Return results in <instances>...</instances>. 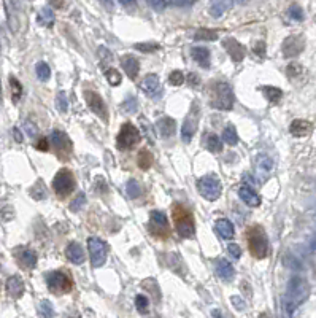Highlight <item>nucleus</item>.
<instances>
[{"label": "nucleus", "instance_id": "nucleus-1", "mask_svg": "<svg viewBox=\"0 0 316 318\" xmlns=\"http://www.w3.org/2000/svg\"><path fill=\"white\" fill-rule=\"evenodd\" d=\"M309 296V285L301 277H293L288 283V291L285 298V306L289 315H293L296 309L301 306Z\"/></svg>", "mask_w": 316, "mask_h": 318}, {"label": "nucleus", "instance_id": "nucleus-2", "mask_svg": "<svg viewBox=\"0 0 316 318\" xmlns=\"http://www.w3.org/2000/svg\"><path fill=\"white\" fill-rule=\"evenodd\" d=\"M246 242L249 253L257 259H264L269 255V239L262 226L254 224L246 231Z\"/></svg>", "mask_w": 316, "mask_h": 318}, {"label": "nucleus", "instance_id": "nucleus-3", "mask_svg": "<svg viewBox=\"0 0 316 318\" xmlns=\"http://www.w3.org/2000/svg\"><path fill=\"white\" fill-rule=\"evenodd\" d=\"M173 223L176 227V232L183 239H189L196 232V226H194L192 213L184 206H175L173 207Z\"/></svg>", "mask_w": 316, "mask_h": 318}, {"label": "nucleus", "instance_id": "nucleus-4", "mask_svg": "<svg viewBox=\"0 0 316 318\" xmlns=\"http://www.w3.org/2000/svg\"><path fill=\"white\" fill-rule=\"evenodd\" d=\"M75 177L69 169H61L56 174L53 180V191L56 193L59 199H66L67 196L75 190Z\"/></svg>", "mask_w": 316, "mask_h": 318}, {"label": "nucleus", "instance_id": "nucleus-5", "mask_svg": "<svg viewBox=\"0 0 316 318\" xmlns=\"http://www.w3.org/2000/svg\"><path fill=\"white\" fill-rule=\"evenodd\" d=\"M210 105L218 110H231L234 107V93L228 83H218L213 88Z\"/></svg>", "mask_w": 316, "mask_h": 318}, {"label": "nucleus", "instance_id": "nucleus-6", "mask_svg": "<svg viewBox=\"0 0 316 318\" xmlns=\"http://www.w3.org/2000/svg\"><path fill=\"white\" fill-rule=\"evenodd\" d=\"M46 285L48 290L54 295H66L74 290V282L69 277V274L62 271H54L51 274H48L46 277Z\"/></svg>", "mask_w": 316, "mask_h": 318}, {"label": "nucleus", "instance_id": "nucleus-7", "mask_svg": "<svg viewBox=\"0 0 316 318\" xmlns=\"http://www.w3.org/2000/svg\"><path fill=\"white\" fill-rule=\"evenodd\" d=\"M142 140V134L140 130L137 129L132 123H124L123 127H121L118 138H116V145L119 150H132L134 146H137Z\"/></svg>", "mask_w": 316, "mask_h": 318}, {"label": "nucleus", "instance_id": "nucleus-8", "mask_svg": "<svg viewBox=\"0 0 316 318\" xmlns=\"http://www.w3.org/2000/svg\"><path fill=\"white\" fill-rule=\"evenodd\" d=\"M199 193L204 196L207 201H216L221 196V182L215 175H205L197 182Z\"/></svg>", "mask_w": 316, "mask_h": 318}, {"label": "nucleus", "instance_id": "nucleus-9", "mask_svg": "<svg viewBox=\"0 0 316 318\" xmlns=\"http://www.w3.org/2000/svg\"><path fill=\"white\" fill-rule=\"evenodd\" d=\"M150 232L158 239H167L170 227L167 216L159 210H153L150 213Z\"/></svg>", "mask_w": 316, "mask_h": 318}, {"label": "nucleus", "instance_id": "nucleus-10", "mask_svg": "<svg viewBox=\"0 0 316 318\" xmlns=\"http://www.w3.org/2000/svg\"><path fill=\"white\" fill-rule=\"evenodd\" d=\"M50 140L56 154H58L61 159H67L72 154V148H74V146H72V140L66 132H62V130H53Z\"/></svg>", "mask_w": 316, "mask_h": 318}, {"label": "nucleus", "instance_id": "nucleus-11", "mask_svg": "<svg viewBox=\"0 0 316 318\" xmlns=\"http://www.w3.org/2000/svg\"><path fill=\"white\" fill-rule=\"evenodd\" d=\"M87 250L89 255H91V263L94 267H100L105 264V261H107V243L103 240L97 237L87 239Z\"/></svg>", "mask_w": 316, "mask_h": 318}, {"label": "nucleus", "instance_id": "nucleus-12", "mask_svg": "<svg viewBox=\"0 0 316 318\" xmlns=\"http://www.w3.org/2000/svg\"><path fill=\"white\" fill-rule=\"evenodd\" d=\"M84 99L87 107L91 108V111L94 115H97L99 118H102L103 121L108 119V111H107V105H105L103 99L100 97V94H97L94 91H86L84 93Z\"/></svg>", "mask_w": 316, "mask_h": 318}, {"label": "nucleus", "instance_id": "nucleus-13", "mask_svg": "<svg viewBox=\"0 0 316 318\" xmlns=\"http://www.w3.org/2000/svg\"><path fill=\"white\" fill-rule=\"evenodd\" d=\"M197 124H199V110H197V104H194L191 113L188 115V118L184 119V124L181 127V138L184 143H189L192 140V137L197 130Z\"/></svg>", "mask_w": 316, "mask_h": 318}, {"label": "nucleus", "instance_id": "nucleus-14", "mask_svg": "<svg viewBox=\"0 0 316 318\" xmlns=\"http://www.w3.org/2000/svg\"><path fill=\"white\" fill-rule=\"evenodd\" d=\"M285 58H296L304 50V38L301 35H291L281 45Z\"/></svg>", "mask_w": 316, "mask_h": 318}, {"label": "nucleus", "instance_id": "nucleus-15", "mask_svg": "<svg viewBox=\"0 0 316 318\" xmlns=\"http://www.w3.org/2000/svg\"><path fill=\"white\" fill-rule=\"evenodd\" d=\"M223 46H224V50L228 51V54L231 56V59L234 62H241L243 59H245V56H246V50L243 48V45H240L236 38H232V37H228V38H224L223 40Z\"/></svg>", "mask_w": 316, "mask_h": 318}, {"label": "nucleus", "instance_id": "nucleus-16", "mask_svg": "<svg viewBox=\"0 0 316 318\" xmlns=\"http://www.w3.org/2000/svg\"><path fill=\"white\" fill-rule=\"evenodd\" d=\"M14 256H16V261L19 263V266L24 269L32 271V269L37 266V255L29 248H18Z\"/></svg>", "mask_w": 316, "mask_h": 318}, {"label": "nucleus", "instance_id": "nucleus-17", "mask_svg": "<svg viewBox=\"0 0 316 318\" xmlns=\"http://www.w3.org/2000/svg\"><path fill=\"white\" fill-rule=\"evenodd\" d=\"M272 169H273L272 159L267 158V156H264V154H261V156L257 158V162H256V177H257L261 182H265L267 178L270 177Z\"/></svg>", "mask_w": 316, "mask_h": 318}, {"label": "nucleus", "instance_id": "nucleus-18", "mask_svg": "<svg viewBox=\"0 0 316 318\" xmlns=\"http://www.w3.org/2000/svg\"><path fill=\"white\" fill-rule=\"evenodd\" d=\"M66 256H67V259L70 261V263H74V264H83L84 259H86L83 247H81L79 243H77V242H70L69 243L67 248H66Z\"/></svg>", "mask_w": 316, "mask_h": 318}, {"label": "nucleus", "instance_id": "nucleus-19", "mask_svg": "<svg viewBox=\"0 0 316 318\" xmlns=\"http://www.w3.org/2000/svg\"><path fill=\"white\" fill-rule=\"evenodd\" d=\"M142 89L145 94H148L151 97H156L160 93V81L159 77L155 75V73H151V75H147L142 81Z\"/></svg>", "mask_w": 316, "mask_h": 318}, {"label": "nucleus", "instance_id": "nucleus-20", "mask_svg": "<svg viewBox=\"0 0 316 318\" xmlns=\"http://www.w3.org/2000/svg\"><path fill=\"white\" fill-rule=\"evenodd\" d=\"M121 67L124 69L126 75L131 78V80H135L137 73H139L140 70V64L139 61H137V58H134L132 54H126L121 58Z\"/></svg>", "mask_w": 316, "mask_h": 318}, {"label": "nucleus", "instance_id": "nucleus-21", "mask_svg": "<svg viewBox=\"0 0 316 318\" xmlns=\"http://www.w3.org/2000/svg\"><path fill=\"white\" fill-rule=\"evenodd\" d=\"M24 290H26V287H24V282L21 280V277L13 275L6 280V293L11 298H14V299L21 298L24 295Z\"/></svg>", "mask_w": 316, "mask_h": 318}, {"label": "nucleus", "instance_id": "nucleus-22", "mask_svg": "<svg viewBox=\"0 0 316 318\" xmlns=\"http://www.w3.org/2000/svg\"><path fill=\"white\" fill-rule=\"evenodd\" d=\"M156 127H158V132L160 134V137L164 138H170L176 130V123L168 116H164L160 118L158 123H156Z\"/></svg>", "mask_w": 316, "mask_h": 318}, {"label": "nucleus", "instance_id": "nucleus-23", "mask_svg": "<svg viewBox=\"0 0 316 318\" xmlns=\"http://www.w3.org/2000/svg\"><path fill=\"white\" fill-rule=\"evenodd\" d=\"M289 132L297 138L307 137L312 132V124L309 123V121H304V119H294L293 123H291Z\"/></svg>", "mask_w": 316, "mask_h": 318}, {"label": "nucleus", "instance_id": "nucleus-24", "mask_svg": "<svg viewBox=\"0 0 316 318\" xmlns=\"http://www.w3.org/2000/svg\"><path fill=\"white\" fill-rule=\"evenodd\" d=\"M216 274L220 279L226 280V282H231L234 279V275H236V271H234L232 264L229 261L226 259H218L216 261Z\"/></svg>", "mask_w": 316, "mask_h": 318}, {"label": "nucleus", "instance_id": "nucleus-25", "mask_svg": "<svg viewBox=\"0 0 316 318\" xmlns=\"http://www.w3.org/2000/svg\"><path fill=\"white\" fill-rule=\"evenodd\" d=\"M191 56H192V59L196 61L200 67H210V51H208V48L205 46H194L192 50H191Z\"/></svg>", "mask_w": 316, "mask_h": 318}, {"label": "nucleus", "instance_id": "nucleus-26", "mask_svg": "<svg viewBox=\"0 0 316 318\" xmlns=\"http://www.w3.org/2000/svg\"><path fill=\"white\" fill-rule=\"evenodd\" d=\"M238 196H240V199L249 207H257L259 204H261V198H259V196L251 190L249 186H240Z\"/></svg>", "mask_w": 316, "mask_h": 318}, {"label": "nucleus", "instance_id": "nucleus-27", "mask_svg": "<svg viewBox=\"0 0 316 318\" xmlns=\"http://www.w3.org/2000/svg\"><path fill=\"white\" fill-rule=\"evenodd\" d=\"M215 227H216V232L220 234L221 239L229 240V239L234 237V224L229 221V219L220 218V219H218V221L215 223Z\"/></svg>", "mask_w": 316, "mask_h": 318}, {"label": "nucleus", "instance_id": "nucleus-28", "mask_svg": "<svg viewBox=\"0 0 316 318\" xmlns=\"http://www.w3.org/2000/svg\"><path fill=\"white\" fill-rule=\"evenodd\" d=\"M234 0H210V14L218 18L232 6Z\"/></svg>", "mask_w": 316, "mask_h": 318}, {"label": "nucleus", "instance_id": "nucleus-29", "mask_svg": "<svg viewBox=\"0 0 316 318\" xmlns=\"http://www.w3.org/2000/svg\"><path fill=\"white\" fill-rule=\"evenodd\" d=\"M262 94L265 96V99L269 101L270 104H280L281 97H283V91L280 88H275V86H262L261 88Z\"/></svg>", "mask_w": 316, "mask_h": 318}, {"label": "nucleus", "instance_id": "nucleus-30", "mask_svg": "<svg viewBox=\"0 0 316 318\" xmlns=\"http://www.w3.org/2000/svg\"><path fill=\"white\" fill-rule=\"evenodd\" d=\"M37 21H38L40 26L51 27L54 24V13H53L51 8H48V6L42 8L40 13H38V16H37Z\"/></svg>", "mask_w": 316, "mask_h": 318}, {"label": "nucleus", "instance_id": "nucleus-31", "mask_svg": "<svg viewBox=\"0 0 316 318\" xmlns=\"http://www.w3.org/2000/svg\"><path fill=\"white\" fill-rule=\"evenodd\" d=\"M205 146L208 151L212 153H220L223 150V140L221 137H218L216 134H207L205 137Z\"/></svg>", "mask_w": 316, "mask_h": 318}, {"label": "nucleus", "instance_id": "nucleus-32", "mask_svg": "<svg viewBox=\"0 0 316 318\" xmlns=\"http://www.w3.org/2000/svg\"><path fill=\"white\" fill-rule=\"evenodd\" d=\"M223 140L228 143V145H237L238 142V135H237V130L232 124L226 126L223 130Z\"/></svg>", "mask_w": 316, "mask_h": 318}, {"label": "nucleus", "instance_id": "nucleus-33", "mask_svg": "<svg viewBox=\"0 0 316 318\" xmlns=\"http://www.w3.org/2000/svg\"><path fill=\"white\" fill-rule=\"evenodd\" d=\"M35 73H37V78L40 81H48L51 77V70H50V65H48L46 62L40 61L37 65H35Z\"/></svg>", "mask_w": 316, "mask_h": 318}, {"label": "nucleus", "instance_id": "nucleus-34", "mask_svg": "<svg viewBox=\"0 0 316 318\" xmlns=\"http://www.w3.org/2000/svg\"><path fill=\"white\" fill-rule=\"evenodd\" d=\"M137 164H139V167L143 169V170L150 169L151 164H153V156H151V153H150L148 150H142V151L139 153V156H137Z\"/></svg>", "mask_w": 316, "mask_h": 318}, {"label": "nucleus", "instance_id": "nucleus-35", "mask_svg": "<svg viewBox=\"0 0 316 318\" xmlns=\"http://www.w3.org/2000/svg\"><path fill=\"white\" fill-rule=\"evenodd\" d=\"M10 86H11V99L14 104H18L22 96V86L14 77H10Z\"/></svg>", "mask_w": 316, "mask_h": 318}, {"label": "nucleus", "instance_id": "nucleus-36", "mask_svg": "<svg viewBox=\"0 0 316 318\" xmlns=\"http://www.w3.org/2000/svg\"><path fill=\"white\" fill-rule=\"evenodd\" d=\"M126 193L131 199H137L140 196L142 190H140V185L137 180H129L127 185H126Z\"/></svg>", "mask_w": 316, "mask_h": 318}, {"label": "nucleus", "instance_id": "nucleus-37", "mask_svg": "<svg viewBox=\"0 0 316 318\" xmlns=\"http://www.w3.org/2000/svg\"><path fill=\"white\" fill-rule=\"evenodd\" d=\"M56 107L61 113H67L69 110V101H67V94L64 91H59L58 96H56Z\"/></svg>", "mask_w": 316, "mask_h": 318}, {"label": "nucleus", "instance_id": "nucleus-38", "mask_svg": "<svg viewBox=\"0 0 316 318\" xmlns=\"http://www.w3.org/2000/svg\"><path fill=\"white\" fill-rule=\"evenodd\" d=\"M38 311H40V315H42L43 318H53L54 317V307L50 301H46V299L40 303Z\"/></svg>", "mask_w": 316, "mask_h": 318}, {"label": "nucleus", "instance_id": "nucleus-39", "mask_svg": "<svg viewBox=\"0 0 316 318\" xmlns=\"http://www.w3.org/2000/svg\"><path fill=\"white\" fill-rule=\"evenodd\" d=\"M196 40H210V42H213V40L218 38V34L215 30H210V29H200L196 32V35H194Z\"/></svg>", "mask_w": 316, "mask_h": 318}, {"label": "nucleus", "instance_id": "nucleus-40", "mask_svg": "<svg viewBox=\"0 0 316 318\" xmlns=\"http://www.w3.org/2000/svg\"><path fill=\"white\" fill-rule=\"evenodd\" d=\"M135 306H137V311H139L140 314H147L148 312V307H150V301L147 296L143 295H139L135 298Z\"/></svg>", "mask_w": 316, "mask_h": 318}, {"label": "nucleus", "instance_id": "nucleus-41", "mask_svg": "<svg viewBox=\"0 0 316 318\" xmlns=\"http://www.w3.org/2000/svg\"><path fill=\"white\" fill-rule=\"evenodd\" d=\"M105 77H107L108 83L111 86H118L121 83V73L115 69H108L107 72H105Z\"/></svg>", "mask_w": 316, "mask_h": 318}, {"label": "nucleus", "instance_id": "nucleus-42", "mask_svg": "<svg viewBox=\"0 0 316 318\" xmlns=\"http://www.w3.org/2000/svg\"><path fill=\"white\" fill-rule=\"evenodd\" d=\"M168 81H170V85H172V86H181V85L184 83V75H183V72L173 70L172 73H170Z\"/></svg>", "mask_w": 316, "mask_h": 318}, {"label": "nucleus", "instance_id": "nucleus-43", "mask_svg": "<svg viewBox=\"0 0 316 318\" xmlns=\"http://www.w3.org/2000/svg\"><path fill=\"white\" fill-rule=\"evenodd\" d=\"M84 204H86V196L83 193H79L77 198L74 199V202L70 204V210L72 212H79L81 209H83Z\"/></svg>", "mask_w": 316, "mask_h": 318}, {"label": "nucleus", "instance_id": "nucleus-44", "mask_svg": "<svg viewBox=\"0 0 316 318\" xmlns=\"http://www.w3.org/2000/svg\"><path fill=\"white\" fill-rule=\"evenodd\" d=\"M22 127H24V132H26L27 137L35 138L38 135V127H37V124L32 123V121H24V126Z\"/></svg>", "mask_w": 316, "mask_h": 318}, {"label": "nucleus", "instance_id": "nucleus-45", "mask_svg": "<svg viewBox=\"0 0 316 318\" xmlns=\"http://www.w3.org/2000/svg\"><path fill=\"white\" fill-rule=\"evenodd\" d=\"M30 196H32V198H34V199H37V201L45 199L46 191H45V188H43V185H42V183L35 185L34 188H32V191H30Z\"/></svg>", "mask_w": 316, "mask_h": 318}, {"label": "nucleus", "instance_id": "nucleus-46", "mask_svg": "<svg viewBox=\"0 0 316 318\" xmlns=\"http://www.w3.org/2000/svg\"><path fill=\"white\" fill-rule=\"evenodd\" d=\"M135 48L142 53H151V51L159 50V45L158 43H137Z\"/></svg>", "mask_w": 316, "mask_h": 318}, {"label": "nucleus", "instance_id": "nucleus-47", "mask_svg": "<svg viewBox=\"0 0 316 318\" xmlns=\"http://www.w3.org/2000/svg\"><path fill=\"white\" fill-rule=\"evenodd\" d=\"M231 303H232L234 307L237 309V311H245V309H246L245 301H243L240 296H232V298H231Z\"/></svg>", "mask_w": 316, "mask_h": 318}, {"label": "nucleus", "instance_id": "nucleus-48", "mask_svg": "<svg viewBox=\"0 0 316 318\" xmlns=\"http://www.w3.org/2000/svg\"><path fill=\"white\" fill-rule=\"evenodd\" d=\"M35 148L40 150V151H48V150H50V142H48V138L46 137L38 138L37 143H35Z\"/></svg>", "mask_w": 316, "mask_h": 318}, {"label": "nucleus", "instance_id": "nucleus-49", "mask_svg": "<svg viewBox=\"0 0 316 318\" xmlns=\"http://www.w3.org/2000/svg\"><path fill=\"white\" fill-rule=\"evenodd\" d=\"M228 251L231 253V256L236 258V259H238L241 256V248H240V245H237V243H231V245L228 247Z\"/></svg>", "mask_w": 316, "mask_h": 318}, {"label": "nucleus", "instance_id": "nucleus-50", "mask_svg": "<svg viewBox=\"0 0 316 318\" xmlns=\"http://www.w3.org/2000/svg\"><path fill=\"white\" fill-rule=\"evenodd\" d=\"M147 2L155 8V10L160 11V10H164L165 5H167V0H147Z\"/></svg>", "mask_w": 316, "mask_h": 318}, {"label": "nucleus", "instance_id": "nucleus-51", "mask_svg": "<svg viewBox=\"0 0 316 318\" xmlns=\"http://www.w3.org/2000/svg\"><path fill=\"white\" fill-rule=\"evenodd\" d=\"M289 14H291V18H294V19H297V21H301L302 19V10L301 8H299L297 5H294V6H291V10H289Z\"/></svg>", "mask_w": 316, "mask_h": 318}, {"label": "nucleus", "instance_id": "nucleus-52", "mask_svg": "<svg viewBox=\"0 0 316 318\" xmlns=\"http://www.w3.org/2000/svg\"><path fill=\"white\" fill-rule=\"evenodd\" d=\"M123 107H124L126 111H129V113H135V111H137V102H135L134 97H131V99H129L127 102H124Z\"/></svg>", "mask_w": 316, "mask_h": 318}, {"label": "nucleus", "instance_id": "nucleus-53", "mask_svg": "<svg viewBox=\"0 0 316 318\" xmlns=\"http://www.w3.org/2000/svg\"><path fill=\"white\" fill-rule=\"evenodd\" d=\"M142 127H143L145 132H147V137L150 138V142L155 140V138H153V137H155V135H153V129L150 130V126H148V123H147V119H143V118H142Z\"/></svg>", "mask_w": 316, "mask_h": 318}, {"label": "nucleus", "instance_id": "nucleus-54", "mask_svg": "<svg viewBox=\"0 0 316 318\" xmlns=\"http://www.w3.org/2000/svg\"><path fill=\"white\" fill-rule=\"evenodd\" d=\"M168 2L176 6H186V5H192L196 0H168Z\"/></svg>", "mask_w": 316, "mask_h": 318}, {"label": "nucleus", "instance_id": "nucleus-55", "mask_svg": "<svg viewBox=\"0 0 316 318\" xmlns=\"http://www.w3.org/2000/svg\"><path fill=\"white\" fill-rule=\"evenodd\" d=\"M254 51L259 54V58H264V56H265V43L264 42H257Z\"/></svg>", "mask_w": 316, "mask_h": 318}, {"label": "nucleus", "instance_id": "nucleus-56", "mask_svg": "<svg viewBox=\"0 0 316 318\" xmlns=\"http://www.w3.org/2000/svg\"><path fill=\"white\" fill-rule=\"evenodd\" d=\"M50 2V5L53 8H62L64 6V0H48Z\"/></svg>", "mask_w": 316, "mask_h": 318}, {"label": "nucleus", "instance_id": "nucleus-57", "mask_svg": "<svg viewBox=\"0 0 316 318\" xmlns=\"http://www.w3.org/2000/svg\"><path fill=\"white\" fill-rule=\"evenodd\" d=\"M188 81H189V85H194V86H196V85L199 83V78H197V75H196V73H189V78H188Z\"/></svg>", "mask_w": 316, "mask_h": 318}, {"label": "nucleus", "instance_id": "nucleus-58", "mask_svg": "<svg viewBox=\"0 0 316 318\" xmlns=\"http://www.w3.org/2000/svg\"><path fill=\"white\" fill-rule=\"evenodd\" d=\"M13 135H14V140L16 142H22V135H21V132L18 129H13Z\"/></svg>", "mask_w": 316, "mask_h": 318}, {"label": "nucleus", "instance_id": "nucleus-59", "mask_svg": "<svg viewBox=\"0 0 316 318\" xmlns=\"http://www.w3.org/2000/svg\"><path fill=\"white\" fill-rule=\"evenodd\" d=\"M119 2L123 5H131V3H134V0H119Z\"/></svg>", "mask_w": 316, "mask_h": 318}, {"label": "nucleus", "instance_id": "nucleus-60", "mask_svg": "<svg viewBox=\"0 0 316 318\" xmlns=\"http://www.w3.org/2000/svg\"><path fill=\"white\" fill-rule=\"evenodd\" d=\"M259 318H269V317H267L265 314H261V315H259Z\"/></svg>", "mask_w": 316, "mask_h": 318}, {"label": "nucleus", "instance_id": "nucleus-61", "mask_svg": "<svg viewBox=\"0 0 316 318\" xmlns=\"http://www.w3.org/2000/svg\"><path fill=\"white\" fill-rule=\"evenodd\" d=\"M240 3H245V2H248V0H238Z\"/></svg>", "mask_w": 316, "mask_h": 318}, {"label": "nucleus", "instance_id": "nucleus-62", "mask_svg": "<svg viewBox=\"0 0 316 318\" xmlns=\"http://www.w3.org/2000/svg\"><path fill=\"white\" fill-rule=\"evenodd\" d=\"M103 2H105V5H107V6H110V5H108V0H103Z\"/></svg>", "mask_w": 316, "mask_h": 318}]
</instances>
